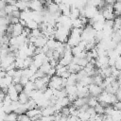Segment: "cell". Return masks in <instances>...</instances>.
Returning a JSON list of instances; mask_svg holds the SVG:
<instances>
[{"label": "cell", "instance_id": "6da1fadb", "mask_svg": "<svg viewBox=\"0 0 121 121\" xmlns=\"http://www.w3.org/2000/svg\"><path fill=\"white\" fill-rule=\"evenodd\" d=\"M48 88L53 89V90H60L62 88L61 84V78L55 75L50 78V81L48 83Z\"/></svg>", "mask_w": 121, "mask_h": 121}, {"label": "cell", "instance_id": "7a4b0ae2", "mask_svg": "<svg viewBox=\"0 0 121 121\" xmlns=\"http://www.w3.org/2000/svg\"><path fill=\"white\" fill-rule=\"evenodd\" d=\"M88 90H89L90 95H92V96H96V97L103 92V89H102L100 86L95 85V84H94V83H92V84H90V85L88 86Z\"/></svg>", "mask_w": 121, "mask_h": 121}, {"label": "cell", "instance_id": "3957f363", "mask_svg": "<svg viewBox=\"0 0 121 121\" xmlns=\"http://www.w3.org/2000/svg\"><path fill=\"white\" fill-rule=\"evenodd\" d=\"M29 9L33 11H43L44 7L40 2V0H30L29 1Z\"/></svg>", "mask_w": 121, "mask_h": 121}, {"label": "cell", "instance_id": "277c9868", "mask_svg": "<svg viewBox=\"0 0 121 121\" xmlns=\"http://www.w3.org/2000/svg\"><path fill=\"white\" fill-rule=\"evenodd\" d=\"M47 40H48V39H47L44 35H42V36H40V37L37 38L36 42H35L33 44H34L35 47H37V48H42V47H43V46L46 44Z\"/></svg>", "mask_w": 121, "mask_h": 121}, {"label": "cell", "instance_id": "5b68a950", "mask_svg": "<svg viewBox=\"0 0 121 121\" xmlns=\"http://www.w3.org/2000/svg\"><path fill=\"white\" fill-rule=\"evenodd\" d=\"M42 111V116H52L56 113V111L53 106H47L45 108L41 109Z\"/></svg>", "mask_w": 121, "mask_h": 121}, {"label": "cell", "instance_id": "8992f818", "mask_svg": "<svg viewBox=\"0 0 121 121\" xmlns=\"http://www.w3.org/2000/svg\"><path fill=\"white\" fill-rule=\"evenodd\" d=\"M80 16V9L75 6H71V10H70V19L71 20H75L79 18Z\"/></svg>", "mask_w": 121, "mask_h": 121}, {"label": "cell", "instance_id": "52a82bcc", "mask_svg": "<svg viewBox=\"0 0 121 121\" xmlns=\"http://www.w3.org/2000/svg\"><path fill=\"white\" fill-rule=\"evenodd\" d=\"M87 99H88V97H78V98L73 102V105H74L77 109H80L81 107H83L84 105L87 104Z\"/></svg>", "mask_w": 121, "mask_h": 121}, {"label": "cell", "instance_id": "ba28073f", "mask_svg": "<svg viewBox=\"0 0 121 121\" xmlns=\"http://www.w3.org/2000/svg\"><path fill=\"white\" fill-rule=\"evenodd\" d=\"M23 29H24V26H23L20 23L14 25V26H13V31H12L11 37H17V36L22 35V33H23Z\"/></svg>", "mask_w": 121, "mask_h": 121}, {"label": "cell", "instance_id": "9c48e42d", "mask_svg": "<svg viewBox=\"0 0 121 121\" xmlns=\"http://www.w3.org/2000/svg\"><path fill=\"white\" fill-rule=\"evenodd\" d=\"M67 69H68V71H69L71 74H78L82 68H81L78 64L74 63V62H71V63L67 66Z\"/></svg>", "mask_w": 121, "mask_h": 121}, {"label": "cell", "instance_id": "30bf717a", "mask_svg": "<svg viewBox=\"0 0 121 121\" xmlns=\"http://www.w3.org/2000/svg\"><path fill=\"white\" fill-rule=\"evenodd\" d=\"M46 9H47V11H48V12H50L51 14H53V13H56V12L60 11V9H59V5H58V4H56V3H54V2L50 3V4L46 7Z\"/></svg>", "mask_w": 121, "mask_h": 121}, {"label": "cell", "instance_id": "8fae6325", "mask_svg": "<svg viewBox=\"0 0 121 121\" xmlns=\"http://www.w3.org/2000/svg\"><path fill=\"white\" fill-rule=\"evenodd\" d=\"M98 99L96 96H92V95H89L88 96V99H87V105L89 107H92V108H95L97 104H98Z\"/></svg>", "mask_w": 121, "mask_h": 121}, {"label": "cell", "instance_id": "7c38bea8", "mask_svg": "<svg viewBox=\"0 0 121 121\" xmlns=\"http://www.w3.org/2000/svg\"><path fill=\"white\" fill-rule=\"evenodd\" d=\"M28 100H29V96H28V95H27L25 91H23L22 93H20V94H19L18 101H19L21 104H26Z\"/></svg>", "mask_w": 121, "mask_h": 121}, {"label": "cell", "instance_id": "4fadbf2b", "mask_svg": "<svg viewBox=\"0 0 121 121\" xmlns=\"http://www.w3.org/2000/svg\"><path fill=\"white\" fill-rule=\"evenodd\" d=\"M78 119H80L81 121H89V120L91 119V115L89 114V112H88L87 111H84V112L79 111V113H78Z\"/></svg>", "mask_w": 121, "mask_h": 121}, {"label": "cell", "instance_id": "5bb4252c", "mask_svg": "<svg viewBox=\"0 0 121 121\" xmlns=\"http://www.w3.org/2000/svg\"><path fill=\"white\" fill-rule=\"evenodd\" d=\"M18 120V113L15 112H11L6 114L5 116V121H17Z\"/></svg>", "mask_w": 121, "mask_h": 121}, {"label": "cell", "instance_id": "9a60e30c", "mask_svg": "<svg viewBox=\"0 0 121 121\" xmlns=\"http://www.w3.org/2000/svg\"><path fill=\"white\" fill-rule=\"evenodd\" d=\"M26 27H28L30 30L37 29V28H39V24L36 21L30 19V20H27L26 21Z\"/></svg>", "mask_w": 121, "mask_h": 121}, {"label": "cell", "instance_id": "2e32d148", "mask_svg": "<svg viewBox=\"0 0 121 121\" xmlns=\"http://www.w3.org/2000/svg\"><path fill=\"white\" fill-rule=\"evenodd\" d=\"M78 81V80L77 74H71L67 78V85H76Z\"/></svg>", "mask_w": 121, "mask_h": 121}, {"label": "cell", "instance_id": "e0dca14e", "mask_svg": "<svg viewBox=\"0 0 121 121\" xmlns=\"http://www.w3.org/2000/svg\"><path fill=\"white\" fill-rule=\"evenodd\" d=\"M103 80H104L103 77H101L98 73H97L96 75L93 76V83H94V84H95V85L101 86V84L103 83Z\"/></svg>", "mask_w": 121, "mask_h": 121}, {"label": "cell", "instance_id": "ac0fdd59", "mask_svg": "<svg viewBox=\"0 0 121 121\" xmlns=\"http://www.w3.org/2000/svg\"><path fill=\"white\" fill-rule=\"evenodd\" d=\"M33 90H36L35 89V85H34V82L33 81H28L25 86H24V91L26 93V94H28V93H30L31 91H33Z\"/></svg>", "mask_w": 121, "mask_h": 121}, {"label": "cell", "instance_id": "d6986e66", "mask_svg": "<svg viewBox=\"0 0 121 121\" xmlns=\"http://www.w3.org/2000/svg\"><path fill=\"white\" fill-rule=\"evenodd\" d=\"M65 90H66V93H67V95H74V94H77L78 93V88L76 85H67L65 87Z\"/></svg>", "mask_w": 121, "mask_h": 121}, {"label": "cell", "instance_id": "ffe728a7", "mask_svg": "<svg viewBox=\"0 0 121 121\" xmlns=\"http://www.w3.org/2000/svg\"><path fill=\"white\" fill-rule=\"evenodd\" d=\"M52 68V66L50 65V63H49V61L48 62H44V63H43V65L39 68V70H41L43 73H44L45 75L49 72V70Z\"/></svg>", "mask_w": 121, "mask_h": 121}, {"label": "cell", "instance_id": "44dd1931", "mask_svg": "<svg viewBox=\"0 0 121 121\" xmlns=\"http://www.w3.org/2000/svg\"><path fill=\"white\" fill-rule=\"evenodd\" d=\"M16 9H17V7L15 5H7L6 8H5V11H6L7 15H9V16L11 15V13Z\"/></svg>", "mask_w": 121, "mask_h": 121}, {"label": "cell", "instance_id": "7402d4cb", "mask_svg": "<svg viewBox=\"0 0 121 121\" xmlns=\"http://www.w3.org/2000/svg\"><path fill=\"white\" fill-rule=\"evenodd\" d=\"M112 118L113 119V121H121V111L114 109L112 114Z\"/></svg>", "mask_w": 121, "mask_h": 121}, {"label": "cell", "instance_id": "603a6c76", "mask_svg": "<svg viewBox=\"0 0 121 121\" xmlns=\"http://www.w3.org/2000/svg\"><path fill=\"white\" fill-rule=\"evenodd\" d=\"M32 63H33V58L32 57H26L24 60V69L29 68Z\"/></svg>", "mask_w": 121, "mask_h": 121}, {"label": "cell", "instance_id": "cb8c5ba5", "mask_svg": "<svg viewBox=\"0 0 121 121\" xmlns=\"http://www.w3.org/2000/svg\"><path fill=\"white\" fill-rule=\"evenodd\" d=\"M14 63H15L16 69H24V60H23V59L16 58Z\"/></svg>", "mask_w": 121, "mask_h": 121}, {"label": "cell", "instance_id": "d4e9b609", "mask_svg": "<svg viewBox=\"0 0 121 121\" xmlns=\"http://www.w3.org/2000/svg\"><path fill=\"white\" fill-rule=\"evenodd\" d=\"M95 111L97 114H104L105 113V107L102 106L100 103H98L95 107Z\"/></svg>", "mask_w": 121, "mask_h": 121}, {"label": "cell", "instance_id": "484cf974", "mask_svg": "<svg viewBox=\"0 0 121 121\" xmlns=\"http://www.w3.org/2000/svg\"><path fill=\"white\" fill-rule=\"evenodd\" d=\"M3 80H4V84L6 85V86H9V85H11V84H13V78L12 77H10V76H6L4 78H3Z\"/></svg>", "mask_w": 121, "mask_h": 121}, {"label": "cell", "instance_id": "4316f807", "mask_svg": "<svg viewBox=\"0 0 121 121\" xmlns=\"http://www.w3.org/2000/svg\"><path fill=\"white\" fill-rule=\"evenodd\" d=\"M18 121H32L26 113L18 114Z\"/></svg>", "mask_w": 121, "mask_h": 121}, {"label": "cell", "instance_id": "83f0119b", "mask_svg": "<svg viewBox=\"0 0 121 121\" xmlns=\"http://www.w3.org/2000/svg\"><path fill=\"white\" fill-rule=\"evenodd\" d=\"M114 67H115L117 70H119V71L121 72V55L116 58L115 62H114Z\"/></svg>", "mask_w": 121, "mask_h": 121}, {"label": "cell", "instance_id": "f1b7e54d", "mask_svg": "<svg viewBox=\"0 0 121 121\" xmlns=\"http://www.w3.org/2000/svg\"><path fill=\"white\" fill-rule=\"evenodd\" d=\"M11 103H12V100L10 99L9 95H6V96H5L4 99H3V105L9 106V105H10Z\"/></svg>", "mask_w": 121, "mask_h": 121}, {"label": "cell", "instance_id": "f546056e", "mask_svg": "<svg viewBox=\"0 0 121 121\" xmlns=\"http://www.w3.org/2000/svg\"><path fill=\"white\" fill-rule=\"evenodd\" d=\"M14 86H15V90L17 91L18 94H20L24 91V85H22L21 83H16V84H14Z\"/></svg>", "mask_w": 121, "mask_h": 121}, {"label": "cell", "instance_id": "4dcf8cb0", "mask_svg": "<svg viewBox=\"0 0 121 121\" xmlns=\"http://www.w3.org/2000/svg\"><path fill=\"white\" fill-rule=\"evenodd\" d=\"M28 81H29V78H26V77H25V76H22V78H21V81H20V83H21L22 85L25 86Z\"/></svg>", "mask_w": 121, "mask_h": 121}, {"label": "cell", "instance_id": "1f68e13d", "mask_svg": "<svg viewBox=\"0 0 121 121\" xmlns=\"http://www.w3.org/2000/svg\"><path fill=\"white\" fill-rule=\"evenodd\" d=\"M46 75H47V76H49L50 78H51V77H53V76H55V75H56V68L52 67V68L49 70V72H48Z\"/></svg>", "mask_w": 121, "mask_h": 121}, {"label": "cell", "instance_id": "d6a6232c", "mask_svg": "<svg viewBox=\"0 0 121 121\" xmlns=\"http://www.w3.org/2000/svg\"><path fill=\"white\" fill-rule=\"evenodd\" d=\"M115 95H116V98L118 101H121V87L117 90V92L115 93Z\"/></svg>", "mask_w": 121, "mask_h": 121}, {"label": "cell", "instance_id": "836d02e7", "mask_svg": "<svg viewBox=\"0 0 121 121\" xmlns=\"http://www.w3.org/2000/svg\"><path fill=\"white\" fill-rule=\"evenodd\" d=\"M7 13L5 11V9H0V18H4V17H7Z\"/></svg>", "mask_w": 121, "mask_h": 121}, {"label": "cell", "instance_id": "e575fe53", "mask_svg": "<svg viewBox=\"0 0 121 121\" xmlns=\"http://www.w3.org/2000/svg\"><path fill=\"white\" fill-rule=\"evenodd\" d=\"M117 0H105L106 4H110V5H113Z\"/></svg>", "mask_w": 121, "mask_h": 121}, {"label": "cell", "instance_id": "d590c367", "mask_svg": "<svg viewBox=\"0 0 121 121\" xmlns=\"http://www.w3.org/2000/svg\"><path fill=\"white\" fill-rule=\"evenodd\" d=\"M1 63H2V59H1V57H0V66H1Z\"/></svg>", "mask_w": 121, "mask_h": 121}, {"label": "cell", "instance_id": "8d00e7d4", "mask_svg": "<svg viewBox=\"0 0 121 121\" xmlns=\"http://www.w3.org/2000/svg\"><path fill=\"white\" fill-rule=\"evenodd\" d=\"M89 121H94V120H93V119H90V120H89Z\"/></svg>", "mask_w": 121, "mask_h": 121}, {"label": "cell", "instance_id": "74e56055", "mask_svg": "<svg viewBox=\"0 0 121 121\" xmlns=\"http://www.w3.org/2000/svg\"><path fill=\"white\" fill-rule=\"evenodd\" d=\"M17 121H18V120H17Z\"/></svg>", "mask_w": 121, "mask_h": 121}]
</instances>
